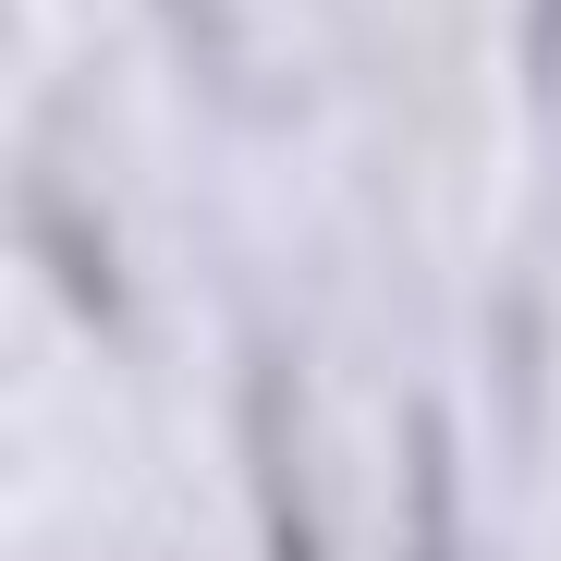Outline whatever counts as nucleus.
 Segmentation results:
<instances>
[{
	"mask_svg": "<svg viewBox=\"0 0 561 561\" xmlns=\"http://www.w3.org/2000/svg\"><path fill=\"white\" fill-rule=\"evenodd\" d=\"M256 513H268V561H330L318 537V501H306V451H294V379L256 366Z\"/></svg>",
	"mask_w": 561,
	"mask_h": 561,
	"instance_id": "nucleus-1",
	"label": "nucleus"
},
{
	"mask_svg": "<svg viewBox=\"0 0 561 561\" xmlns=\"http://www.w3.org/2000/svg\"><path fill=\"white\" fill-rule=\"evenodd\" d=\"M403 439H415L403 451V513H415V549L403 561H463L451 549V451H439V415H415Z\"/></svg>",
	"mask_w": 561,
	"mask_h": 561,
	"instance_id": "nucleus-2",
	"label": "nucleus"
}]
</instances>
